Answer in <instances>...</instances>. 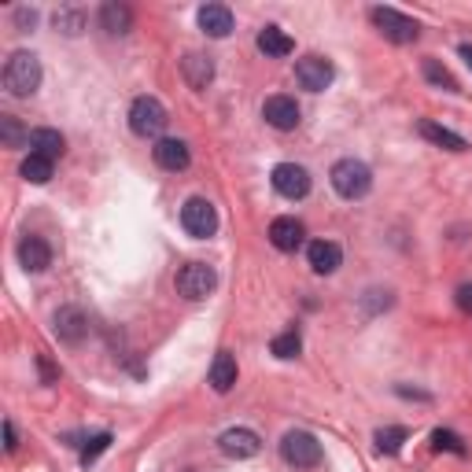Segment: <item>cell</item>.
Returning a JSON list of instances; mask_svg holds the SVG:
<instances>
[{"label": "cell", "mask_w": 472, "mask_h": 472, "mask_svg": "<svg viewBox=\"0 0 472 472\" xmlns=\"http://www.w3.org/2000/svg\"><path fill=\"white\" fill-rule=\"evenodd\" d=\"M4 89L12 96H34L41 89V60L34 52H12L8 63H4Z\"/></svg>", "instance_id": "cell-1"}, {"label": "cell", "mask_w": 472, "mask_h": 472, "mask_svg": "<svg viewBox=\"0 0 472 472\" xmlns=\"http://www.w3.org/2000/svg\"><path fill=\"white\" fill-rule=\"evenodd\" d=\"M332 188H336V196L340 200H366L369 196V188H373V170L362 162V159H340L336 166H332V174H328Z\"/></svg>", "instance_id": "cell-2"}, {"label": "cell", "mask_w": 472, "mask_h": 472, "mask_svg": "<svg viewBox=\"0 0 472 472\" xmlns=\"http://www.w3.org/2000/svg\"><path fill=\"white\" fill-rule=\"evenodd\" d=\"M281 458H285L288 465H295V468H318L321 458H325V451H321L318 435L302 432V428H292V432H285V439H281Z\"/></svg>", "instance_id": "cell-3"}, {"label": "cell", "mask_w": 472, "mask_h": 472, "mask_svg": "<svg viewBox=\"0 0 472 472\" xmlns=\"http://www.w3.org/2000/svg\"><path fill=\"white\" fill-rule=\"evenodd\" d=\"M181 229L192 240H211L218 233V211H214V203L203 200V196L185 200V207H181Z\"/></svg>", "instance_id": "cell-4"}, {"label": "cell", "mask_w": 472, "mask_h": 472, "mask_svg": "<svg viewBox=\"0 0 472 472\" xmlns=\"http://www.w3.org/2000/svg\"><path fill=\"white\" fill-rule=\"evenodd\" d=\"M129 129L137 133V137H159L162 129H166V107H162V100H155V96H137L133 104H129Z\"/></svg>", "instance_id": "cell-5"}, {"label": "cell", "mask_w": 472, "mask_h": 472, "mask_svg": "<svg viewBox=\"0 0 472 472\" xmlns=\"http://www.w3.org/2000/svg\"><path fill=\"white\" fill-rule=\"evenodd\" d=\"M174 285H178V292H181L185 299L200 302V299H207V295L218 288V273H214V266H207V262H188V266L178 269Z\"/></svg>", "instance_id": "cell-6"}, {"label": "cell", "mask_w": 472, "mask_h": 472, "mask_svg": "<svg viewBox=\"0 0 472 472\" xmlns=\"http://www.w3.org/2000/svg\"><path fill=\"white\" fill-rule=\"evenodd\" d=\"M269 181H273L277 196H285L292 203L311 196V174H307V166H299V162H277Z\"/></svg>", "instance_id": "cell-7"}, {"label": "cell", "mask_w": 472, "mask_h": 472, "mask_svg": "<svg viewBox=\"0 0 472 472\" xmlns=\"http://www.w3.org/2000/svg\"><path fill=\"white\" fill-rule=\"evenodd\" d=\"M373 26L392 45H413V41H418V34H421V26L413 22L410 15L395 12V8H373Z\"/></svg>", "instance_id": "cell-8"}, {"label": "cell", "mask_w": 472, "mask_h": 472, "mask_svg": "<svg viewBox=\"0 0 472 472\" xmlns=\"http://www.w3.org/2000/svg\"><path fill=\"white\" fill-rule=\"evenodd\" d=\"M332 78H336V70H332L325 55H302V60H295V81L307 93H325L332 86Z\"/></svg>", "instance_id": "cell-9"}, {"label": "cell", "mask_w": 472, "mask_h": 472, "mask_svg": "<svg viewBox=\"0 0 472 472\" xmlns=\"http://www.w3.org/2000/svg\"><path fill=\"white\" fill-rule=\"evenodd\" d=\"M218 447H221V454L233 458V461H247V458H255L262 451V439L252 428H229V432L218 435Z\"/></svg>", "instance_id": "cell-10"}, {"label": "cell", "mask_w": 472, "mask_h": 472, "mask_svg": "<svg viewBox=\"0 0 472 472\" xmlns=\"http://www.w3.org/2000/svg\"><path fill=\"white\" fill-rule=\"evenodd\" d=\"M302 240H307V229H302V221L292 218V214H281V218H273V226H269V244L277 247V252H285V255H295Z\"/></svg>", "instance_id": "cell-11"}, {"label": "cell", "mask_w": 472, "mask_h": 472, "mask_svg": "<svg viewBox=\"0 0 472 472\" xmlns=\"http://www.w3.org/2000/svg\"><path fill=\"white\" fill-rule=\"evenodd\" d=\"M15 255H19V266H22L26 273H45V269L52 266V247H48V240L37 236V233L22 236Z\"/></svg>", "instance_id": "cell-12"}, {"label": "cell", "mask_w": 472, "mask_h": 472, "mask_svg": "<svg viewBox=\"0 0 472 472\" xmlns=\"http://www.w3.org/2000/svg\"><path fill=\"white\" fill-rule=\"evenodd\" d=\"M262 119H266L273 129L288 133V129H295V126H299L302 111H299V104H295L292 96H269V100L262 104Z\"/></svg>", "instance_id": "cell-13"}, {"label": "cell", "mask_w": 472, "mask_h": 472, "mask_svg": "<svg viewBox=\"0 0 472 472\" xmlns=\"http://www.w3.org/2000/svg\"><path fill=\"white\" fill-rule=\"evenodd\" d=\"M152 155H155V162L162 166V170H170V174L188 170V162H192L188 145H185V141H178V137H159L155 148H152Z\"/></svg>", "instance_id": "cell-14"}, {"label": "cell", "mask_w": 472, "mask_h": 472, "mask_svg": "<svg viewBox=\"0 0 472 472\" xmlns=\"http://www.w3.org/2000/svg\"><path fill=\"white\" fill-rule=\"evenodd\" d=\"M52 328H55V336H60L63 344H81L86 340V332H89V318L81 314L78 307H60L52 318Z\"/></svg>", "instance_id": "cell-15"}, {"label": "cell", "mask_w": 472, "mask_h": 472, "mask_svg": "<svg viewBox=\"0 0 472 472\" xmlns=\"http://www.w3.org/2000/svg\"><path fill=\"white\" fill-rule=\"evenodd\" d=\"M196 22H200V30L207 37H218V41L233 34V12L226 4H203L196 12Z\"/></svg>", "instance_id": "cell-16"}, {"label": "cell", "mask_w": 472, "mask_h": 472, "mask_svg": "<svg viewBox=\"0 0 472 472\" xmlns=\"http://www.w3.org/2000/svg\"><path fill=\"white\" fill-rule=\"evenodd\" d=\"M307 262H311L314 273L328 277V273H336V269H340L344 252H340V244H332V240H314V244L307 247Z\"/></svg>", "instance_id": "cell-17"}, {"label": "cell", "mask_w": 472, "mask_h": 472, "mask_svg": "<svg viewBox=\"0 0 472 472\" xmlns=\"http://www.w3.org/2000/svg\"><path fill=\"white\" fill-rule=\"evenodd\" d=\"M255 45H259V52L266 55V60H285V55H292V52H295V41L281 30V26H262Z\"/></svg>", "instance_id": "cell-18"}, {"label": "cell", "mask_w": 472, "mask_h": 472, "mask_svg": "<svg viewBox=\"0 0 472 472\" xmlns=\"http://www.w3.org/2000/svg\"><path fill=\"white\" fill-rule=\"evenodd\" d=\"M181 74L192 89H207L211 86V78H214V63H211V55L203 52H188L185 60H181Z\"/></svg>", "instance_id": "cell-19"}, {"label": "cell", "mask_w": 472, "mask_h": 472, "mask_svg": "<svg viewBox=\"0 0 472 472\" xmlns=\"http://www.w3.org/2000/svg\"><path fill=\"white\" fill-rule=\"evenodd\" d=\"M236 377H240V369H236V358H233L229 351H218V358L211 362V387H214L218 395H226V392H233Z\"/></svg>", "instance_id": "cell-20"}, {"label": "cell", "mask_w": 472, "mask_h": 472, "mask_svg": "<svg viewBox=\"0 0 472 472\" xmlns=\"http://www.w3.org/2000/svg\"><path fill=\"white\" fill-rule=\"evenodd\" d=\"M418 133L425 137L428 145H435V148H447V152H465V148H468L461 133H454V129H447V126H439V122H432V119H425V122L418 126Z\"/></svg>", "instance_id": "cell-21"}, {"label": "cell", "mask_w": 472, "mask_h": 472, "mask_svg": "<svg viewBox=\"0 0 472 472\" xmlns=\"http://www.w3.org/2000/svg\"><path fill=\"white\" fill-rule=\"evenodd\" d=\"M19 174L30 181V185H48L52 181V174H55V159H48V155H37V152H30L22 159V166H19Z\"/></svg>", "instance_id": "cell-22"}, {"label": "cell", "mask_w": 472, "mask_h": 472, "mask_svg": "<svg viewBox=\"0 0 472 472\" xmlns=\"http://www.w3.org/2000/svg\"><path fill=\"white\" fill-rule=\"evenodd\" d=\"M63 148H67V141H63V133H60V129H48V126L30 129V152L55 159V155H63Z\"/></svg>", "instance_id": "cell-23"}, {"label": "cell", "mask_w": 472, "mask_h": 472, "mask_svg": "<svg viewBox=\"0 0 472 472\" xmlns=\"http://www.w3.org/2000/svg\"><path fill=\"white\" fill-rule=\"evenodd\" d=\"M100 26L107 34H129L133 26V12L126 4H115V0H107V4L100 8Z\"/></svg>", "instance_id": "cell-24"}, {"label": "cell", "mask_w": 472, "mask_h": 472, "mask_svg": "<svg viewBox=\"0 0 472 472\" xmlns=\"http://www.w3.org/2000/svg\"><path fill=\"white\" fill-rule=\"evenodd\" d=\"M377 451L380 454H399L402 451V443L410 439V432L402 428V425H387V428H377Z\"/></svg>", "instance_id": "cell-25"}, {"label": "cell", "mask_w": 472, "mask_h": 472, "mask_svg": "<svg viewBox=\"0 0 472 472\" xmlns=\"http://www.w3.org/2000/svg\"><path fill=\"white\" fill-rule=\"evenodd\" d=\"M425 81L428 86H435V89H447V93H461V86H458V78L443 67L439 60H425Z\"/></svg>", "instance_id": "cell-26"}, {"label": "cell", "mask_w": 472, "mask_h": 472, "mask_svg": "<svg viewBox=\"0 0 472 472\" xmlns=\"http://www.w3.org/2000/svg\"><path fill=\"white\" fill-rule=\"evenodd\" d=\"M302 351V336L295 328H288V332H281V336H273V344H269V354L273 358H281V362H288V358H295Z\"/></svg>", "instance_id": "cell-27"}, {"label": "cell", "mask_w": 472, "mask_h": 472, "mask_svg": "<svg viewBox=\"0 0 472 472\" xmlns=\"http://www.w3.org/2000/svg\"><path fill=\"white\" fill-rule=\"evenodd\" d=\"M52 22H55V30H63L67 37H78L81 30H86V12H78V8H60Z\"/></svg>", "instance_id": "cell-28"}, {"label": "cell", "mask_w": 472, "mask_h": 472, "mask_svg": "<svg viewBox=\"0 0 472 472\" xmlns=\"http://www.w3.org/2000/svg\"><path fill=\"white\" fill-rule=\"evenodd\" d=\"M0 137H4L8 148H22V141L30 145V133H22V126H19L15 115H0Z\"/></svg>", "instance_id": "cell-29"}, {"label": "cell", "mask_w": 472, "mask_h": 472, "mask_svg": "<svg viewBox=\"0 0 472 472\" xmlns=\"http://www.w3.org/2000/svg\"><path fill=\"white\" fill-rule=\"evenodd\" d=\"M432 447H435V451H451V454L465 458V443H461V435L451 432V428H435V432H432Z\"/></svg>", "instance_id": "cell-30"}, {"label": "cell", "mask_w": 472, "mask_h": 472, "mask_svg": "<svg viewBox=\"0 0 472 472\" xmlns=\"http://www.w3.org/2000/svg\"><path fill=\"white\" fill-rule=\"evenodd\" d=\"M107 447H111V432H100V435L86 439V447H81V458H78V461H81V468H89V465H93V461L107 451Z\"/></svg>", "instance_id": "cell-31"}, {"label": "cell", "mask_w": 472, "mask_h": 472, "mask_svg": "<svg viewBox=\"0 0 472 472\" xmlns=\"http://www.w3.org/2000/svg\"><path fill=\"white\" fill-rule=\"evenodd\" d=\"M34 22H37V8H19L15 12V26H19V30H34Z\"/></svg>", "instance_id": "cell-32"}, {"label": "cell", "mask_w": 472, "mask_h": 472, "mask_svg": "<svg viewBox=\"0 0 472 472\" xmlns=\"http://www.w3.org/2000/svg\"><path fill=\"white\" fill-rule=\"evenodd\" d=\"M458 307H461L465 314H472V285H461V288H458Z\"/></svg>", "instance_id": "cell-33"}, {"label": "cell", "mask_w": 472, "mask_h": 472, "mask_svg": "<svg viewBox=\"0 0 472 472\" xmlns=\"http://www.w3.org/2000/svg\"><path fill=\"white\" fill-rule=\"evenodd\" d=\"M15 447H19V439H15V425H12V421H4V451H8V454H15Z\"/></svg>", "instance_id": "cell-34"}, {"label": "cell", "mask_w": 472, "mask_h": 472, "mask_svg": "<svg viewBox=\"0 0 472 472\" xmlns=\"http://www.w3.org/2000/svg\"><path fill=\"white\" fill-rule=\"evenodd\" d=\"M458 52H461V60H465V67H468V70H472V45H468V41H465V45H461V48H458Z\"/></svg>", "instance_id": "cell-35"}]
</instances>
